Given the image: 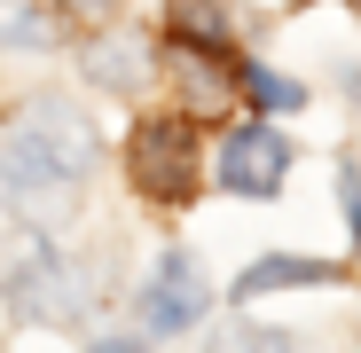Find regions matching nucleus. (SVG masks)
<instances>
[{
    "mask_svg": "<svg viewBox=\"0 0 361 353\" xmlns=\"http://www.w3.org/2000/svg\"><path fill=\"white\" fill-rule=\"evenodd\" d=\"M94 173V126L71 110V102H24L8 126H0V181L24 189V197H47V189H71Z\"/></svg>",
    "mask_w": 361,
    "mask_h": 353,
    "instance_id": "nucleus-1",
    "label": "nucleus"
},
{
    "mask_svg": "<svg viewBox=\"0 0 361 353\" xmlns=\"http://www.w3.org/2000/svg\"><path fill=\"white\" fill-rule=\"evenodd\" d=\"M338 197H345V220H353V235H361V173H353V165H338Z\"/></svg>",
    "mask_w": 361,
    "mask_h": 353,
    "instance_id": "nucleus-12",
    "label": "nucleus"
},
{
    "mask_svg": "<svg viewBox=\"0 0 361 353\" xmlns=\"http://www.w3.org/2000/svg\"><path fill=\"white\" fill-rule=\"evenodd\" d=\"M87 353H142V345H134V337H94Z\"/></svg>",
    "mask_w": 361,
    "mask_h": 353,
    "instance_id": "nucleus-14",
    "label": "nucleus"
},
{
    "mask_svg": "<svg viewBox=\"0 0 361 353\" xmlns=\"http://www.w3.org/2000/svg\"><path fill=\"white\" fill-rule=\"evenodd\" d=\"M204 181V142L189 118H149L134 134V189L149 204H189Z\"/></svg>",
    "mask_w": 361,
    "mask_h": 353,
    "instance_id": "nucleus-2",
    "label": "nucleus"
},
{
    "mask_svg": "<svg viewBox=\"0 0 361 353\" xmlns=\"http://www.w3.org/2000/svg\"><path fill=\"white\" fill-rule=\"evenodd\" d=\"M283 173H290V142L275 126H235L220 142V189H235V197H275Z\"/></svg>",
    "mask_w": 361,
    "mask_h": 353,
    "instance_id": "nucleus-4",
    "label": "nucleus"
},
{
    "mask_svg": "<svg viewBox=\"0 0 361 353\" xmlns=\"http://www.w3.org/2000/svg\"><path fill=\"white\" fill-rule=\"evenodd\" d=\"M142 314H149V330H189V322L204 314V275H197V259L165 252V259L149 267V290H142Z\"/></svg>",
    "mask_w": 361,
    "mask_h": 353,
    "instance_id": "nucleus-5",
    "label": "nucleus"
},
{
    "mask_svg": "<svg viewBox=\"0 0 361 353\" xmlns=\"http://www.w3.org/2000/svg\"><path fill=\"white\" fill-rule=\"evenodd\" d=\"M63 8H71V16H110L118 0H63Z\"/></svg>",
    "mask_w": 361,
    "mask_h": 353,
    "instance_id": "nucleus-13",
    "label": "nucleus"
},
{
    "mask_svg": "<svg viewBox=\"0 0 361 353\" xmlns=\"http://www.w3.org/2000/svg\"><path fill=\"white\" fill-rule=\"evenodd\" d=\"M0 39L8 47H55V24L39 8H0Z\"/></svg>",
    "mask_w": 361,
    "mask_h": 353,
    "instance_id": "nucleus-10",
    "label": "nucleus"
},
{
    "mask_svg": "<svg viewBox=\"0 0 361 353\" xmlns=\"http://www.w3.org/2000/svg\"><path fill=\"white\" fill-rule=\"evenodd\" d=\"M173 39L180 47H228V0H173Z\"/></svg>",
    "mask_w": 361,
    "mask_h": 353,
    "instance_id": "nucleus-7",
    "label": "nucleus"
},
{
    "mask_svg": "<svg viewBox=\"0 0 361 353\" xmlns=\"http://www.w3.org/2000/svg\"><path fill=\"white\" fill-rule=\"evenodd\" d=\"M353 94H361V71H353Z\"/></svg>",
    "mask_w": 361,
    "mask_h": 353,
    "instance_id": "nucleus-15",
    "label": "nucleus"
},
{
    "mask_svg": "<svg viewBox=\"0 0 361 353\" xmlns=\"http://www.w3.org/2000/svg\"><path fill=\"white\" fill-rule=\"evenodd\" d=\"M244 94L259 102V110H298V102H307V87H298V79H283V71H244Z\"/></svg>",
    "mask_w": 361,
    "mask_h": 353,
    "instance_id": "nucleus-8",
    "label": "nucleus"
},
{
    "mask_svg": "<svg viewBox=\"0 0 361 353\" xmlns=\"http://www.w3.org/2000/svg\"><path fill=\"white\" fill-rule=\"evenodd\" d=\"M330 259H298V252H267L235 275V299H267V290H298V283H330Z\"/></svg>",
    "mask_w": 361,
    "mask_h": 353,
    "instance_id": "nucleus-6",
    "label": "nucleus"
},
{
    "mask_svg": "<svg viewBox=\"0 0 361 353\" xmlns=\"http://www.w3.org/2000/svg\"><path fill=\"white\" fill-rule=\"evenodd\" d=\"M204 353H290V337L283 330H252V322H228Z\"/></svg>",
    "mask_w": 361,
    "mask_h": 353,
    "instance_id": "nucleus-9",
    "label": "nucleus"
},
{
    "mask_svg": "<svg viewBox=\"0 0 361 353\" xmlns=\"http://www.w3.org/2000/svg\"><path fill=\"white\" fill-rule=\"evenodd\" d=\"M87 71H102V87H134L142 55H134V47H94V55H87Z\"/></svg>",
    "mask_w": 361,
    "mask_h": 353,
    "instance_id": "nucleus-11",
    "label": "nucleus"
},
{
    "mask_svg": "<svg viewBox=\"0 0 361 353\" xmlns=\"http://www.w3.org/2000/svg\"><path fill=\"white\" fill-rule=\"evenodd\" d=\"M8 306H16L24 322H71V314H79V275L55 259V252L24 244L16 267H8Z\"/></svg>",
    "mask_w": 361,
    "mask_h": 353,
    "instance_id": "nucleus-3",
    "label": "nucleus"
}]
</instances>
